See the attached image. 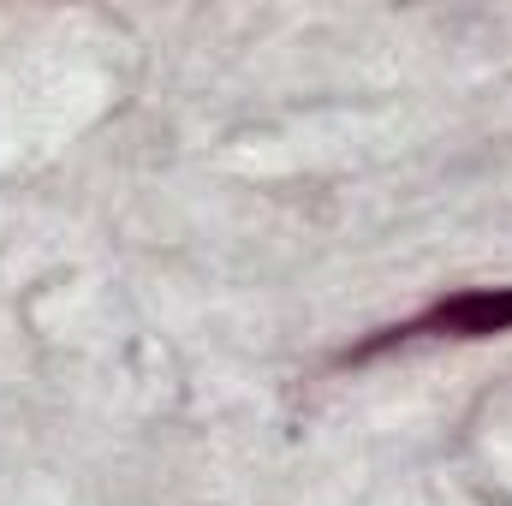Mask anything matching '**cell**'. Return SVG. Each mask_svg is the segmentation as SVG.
I'll list each match as a JSON object with an SVG mask.
<instances>
[{
	"instance_id": "6da1fadb",
	"label": "cell",
	"mask_w": 512,
	"mask_h": 506,
	"mask_svg": "<svg viewBox=\"0 0 512 506\" xmlns=\"http://www.w3.org/2000/svg\"><path fill=\"white\" fill-rule=\"evenodd\" d=\"M495 334H512V286H471V292H453L441 304H429L423 316L411 322H393L376 340L352 346L346 364H364L387 346H405V340H495Z\"/></svg>"
}]
</instances>
